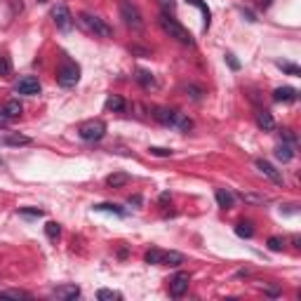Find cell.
<instances>
[{
    "instance_id": "cell-1",
    "label": "cell",
    "mask_w": 301,
    "mask_h": 301,
    "mask_svg": "<svg viewBox=\"0 0 301 301\" xmlns=\"http://www.w3.org/2000/svg\"><path fill=\"white\" fill-rule=\"evenodd\" d=\"M158 24H160V28H163L165 33L170 35V38H174V40H179L181 45H193V38L191 33L186 31L181 24H179L177 19H172L167 12H163L160 17H158Z\"/></svg>"
},
{
    "instance_id": "cell-2",
    "label": "cell",
    "mask_w": 301,
    "mask_h": 301,
    "mask_svg": "<svg viewBox=\"0 0 301 301\" xmlns=\"http://www.w3.org/2000/svg\"><path fill=\"white\" fill-rule=\"evenodd\" d=\"M80 21L87 26V31H92V33L99 35V38H111V35H113V28H111L109 24L102 19V17H96V14L82 12L80 14Z\"/></svg>"
},
{
    "instance_id": "cell-3",
    "label": "cell",
    "mask_w": 301,
    "mask_h": 301,
    "mask_svg": "<svg viewBox=\"0 0 301 301\" xmlns=\"http://www.w3.org/2000/svg\"><path fill=\"white\" fill-rule=\"evenodd\" d=\"M78 134L85 141H99L106 134V123L104 120H87V123H82L78 127Z\"/></svg>"
},
{
    "instance_id": "cell-4",
    "label": "cell",
    "mask_w": 301,
    "mask_h": 301,
    "mask_svg": "<svg viewBox=\"0 0 301 301\" xmlns=\"http://www.w3.org/2000/svg\"><path fill=\"white\" fill-rule=\"evenodd\" d=\"M120 14H123L125 24H127L130 28H134V31H139V28L144 26L141 12L137 10V5H132L130 0H123V3H120Z\"/></svg>"
},
{
    "instance_id": "cell-5",
    "label": "cell",
    "mask_w": 301,
    "mask_h": 301,
    "mask_svg": "<svg viewBox=\"0 0 301 301\" xmlns=\"http://www.w3.org/2000/svg\"><path fill=\"white\" fill-rule=\"evenodd\" d=\"M57 80H59L62 87H75V82L80 80V69H78V64L66 62L62 69H59V73H57Z\"/></svg>"
},
{
    "instance_id": "cell-6",
    "label": "cell",
    "mask_w": 301,
    "mask_h": 301,
    "mask_svg": "<svg viewBox=\"0 0 301 301\" xmlns=\"http://www.w3.org/2000/svg\"><path fill=\"white\" fill-rule=\"evenodd\" d=\"M14 89H17V94L35 96V94H40V82H38V78H33V75H24V78L14 85Z\"/></svg>"
},
{
    "instance_id": "cell-7",
    "label": "cell",
    "mask_w": 301,
    "mask_h": 301,
    "mask_svg": "<svg viewBox=\"0 0 301 301\" xmlns=\"http://www.w3.org/2000/svg\"><path fill=\"white\" fill-rule=\"evenodd\" d=\"M52 19H55L57 28H62V31H69V28L73 26V17H71L66 5H57L55 10H52Z\"/></svg>"
},
{
    "instance_id": "cell-8",
    "label": "cell",
    "mask_w": 301,
    "mask_h": 301,
    "mask_svg": "<svg viewBox=\"0 0 301 301\" xmlns=\"http://www.w3.org/2000/svg\"><path fill=\"white\" fill-rule=\"evenodd\" d=\"M188 282H191V275L188 273H177L170 280V294L172 296H184L188 292Z\"/></svg>"
},
{
    "instance_id": "cell-9",
    "label": "cell",
    "mask_w": 301,
    "mask_h": 301,
    "mask_svg": "<svg viewBox=\"0 0 301 301\" xmlns=\"http://www.w3.org/2000/svg\"><path fill=\"white\" fill-rule=\"evenodd\" d=\"M257 167H259V172L264 174V177H268L273 184H285V179H282V174L278 170H275V165H271L268 160H257Z\"/></svg>"
},
{
    "instance_id": "cell-10",
    "label": "cell",
    "mask_w": 301,
    "mask_h": 301,
    "mask_svg": "<svg viewBox=\"0 0 301 301\" xmlns=\"http://www.w3.org/2000/svg\"><path fill=\"white\" fill-rule=\"evenodd\" d=\"M153 118L158 123L167 125V127H174L177 125V118H179V111H172V109H156L153 111Z\"/></svg>"
},
{
    "instance_id": "cell-11",
    "label": "cell",
    "mask_w": 301,
    "mask_h": 301,
    "mask_svg": "<svg viewBox=\"0 0 301 301\" xmlns=\"http://www.w3.org/2000/svg\"><path fill=\"white\" fill-rule=\"evenodd\" d=\"M55 296L57 299H64V301L78 299V296H80V287H78V285H62V287L55 289Z\"/></svg>"
},
{
    "instance_id": "cell-12",
    "label": "cell",
    "mask_w": 301,
    "mask_h": 301,
    "mask_svg": "<svg viewBox=\"0 0 301 301\" xmlns=\"http://www.w3.org/2000/svg\"><path fill=\"white\" fill-rule=\"evenodd\" d=\"M273 99L275 102H296V89L294 87H275Z\"/></svg>"
},
{
    "instance_id": "cell-13",
    "label": "cell",
    "mask_w": 301,
    "mask_h": 301,
    "mask_svg": "<svg viewBox=\"0 0 301 301\" xmlns=\"http://www.w3.org/2000/svg\"><path fill=\"white\" fill-rule=\"evenodd\" d=\"M217 203H219V207H224V210H231L233 203H235V195H233L231 191H224V188H217Z\"/></svg>"
},
{
    "instance_id": "cell-14",
    "label": "cell",
    "mask_w": 301,
    "mask_h": 301,
    "mask_svg": "<svg viewBox=\"0 0 301 301\" xmlns=\"http://www.w3.org/2000/svg\"><path fill=\"white\" fill-rule=\"evenodd\" d=\"M257 125H259L261 130H266V132L275 130V120H273V116H271L268 111H259V113H257Z\"/></svg>"
},
{
    "instance_id": "cell-15",
    "label": "cell",
    "mask_w": 301,
    "mask_h": 301,
    "mask_svg": "<svg viewBox=\"0 0 301 301\" xmlns=\"http://www.w3.org/2000/svg\"><path fill=\"white\" fill-rule=\"evenodd\" d=\"M275 158L280 160V163H289L292 158H294V146L292 144H280L275 148Z\"/></svg>"
},
{
    "instance_id": "cell-16",
    "label": "cell",
    "mask_w": 301,
    "mask_h": 301,
    "mask_svg": "<svg viewBox=\"0 0 301 301\" xmlns=\"http://www.w3.org/2000/svg\"><path fill=\"white\" fill-rule=\"evenodd\" d=\"M0 111H3V113H5V116L10 118V120H12V118H19V116H21V111H24V109H21V104L17 102V99H10V102H7Z\"/></svg>"
},
{
    "instance_id": "cell-17",
    "label": "cell",
    "mask_w": 301,
    "mask_h": 301,
    "mask_svg": "<svg viewBox=\"0 0 301 301\" xmlns=\"http://www.w3.org/2000/svg\"><path fill=\"white\" fill-rule=\"evenodd\" d=\"M0 141L7 144V146H26V144H31V139L21 137V134H5V137H0Z\"/></svg>"
},
{
    "instance_id": "cell-18",
    "label": "cell",
    "mask_w": 301,
    "mask_h": 301,
    "mask_svg": "<svg viewBox=\"0 0 301 301\" xmlns=\"http://www.w3.org/2000/svg\"><path fill=\"white\" fill-rule=\"evenodd\" d=\"M137 80L141 82L146 89H156V87H158L156 78H153V73H148V71H141V69H139V71H137Z\"/></svg>"
},
{
    "instance_id": "cell-19",
    "label": "cell",
    "mask_w": 301,
    "mask_h": 301,
    "mask_svg": "<svg viewBox=\"0 0 301 301\" xmlns=\"http://www.w3.org/2000/svg\"><path fill=\"white\" fill-rule=\"evenodd\" d=\"M130 181V177L125 174V172H116V174H111L109 179H106V184L111 186V188H120V186H125Z\"/></svg>"
},
{
    "instance_id": "cell-20",
    "label": "cell",
    "mask_w": 301,
    "mask_h": 301,
    "mask_svg": "<svg viewBox=\"0 0 301 301\" xmlns=\"http://www.w3.org/2000/svg\"><path fill=\"white\" fill-rule=\"evenodd\" d=\"M163 264H165V266H181V264H184V254L163 252Z\"/></svg>"
},
{
    "instance_id": "cell-21",
    "label": "cell",
    "mask_w": 301,
    "mask_h": 301,
    "mask_svg": "<svg viewBox=\"0 0 301 301\" xmlns=\"http://www.w3.org/2000/svg\"><path fill=\"white\" fill-rule=\"evenodd\" d=\"M125 109V102H123V96H118V94H111L109 99H106V111H123Z\"/></svg>"
},
{
    "instance_id": "cell-22",
    "label": "cell",
    "mask_w": 301,
    "mask_h": 301,
    "mask_svg": "<svg viewBox=\"0 0 301 301\" xmlns=\"http://www.w3.org/2000/svg\"><path fill=\"white\" fill-rule=\"evenodd\" d=\"M235 235H240V238H252V235H254V226L249 224V221H242V224L235 226Z\"/></svg>"
},
{
    "instance_id": "cell-23",
    "label": "cell",
    "mask_w": 301,
    "mask_h": 301,
    "mask_svg": "<svg viewBox=\"0 0 301 301\" xmlns=\"http://www.w3.org/2000/svg\"><path fill=\"white\" fill-rule=\"evenodd\" d=\"M45 235H47L49 240L59 238V235H62V228H59V224H57V221H47V224H45Z\"/></svg>"
},
{
    "instance_id": "cell-24",
    "label": "cell",
    "mask_w": 301,
    "mask_h": 301,
    "mask_svg": "<svg viewBox=\"0 0 301 301\" xmlns=\"http://www.w3.org/2000/svg\"><path fill=\"white\" fill-rule=\"evenodd\" d=\"M0 299H31V294L21 292V289H7V292L0 294Z\"/></svg>"
},
{
    "instance_id": "cell-25",
    "label": "cell",
    "mask_w": 301,
    "mask_h": 301,
    "mask_svg": "<svg viewBox=\"0 0 301 301\" xmlns=\"http://www.w3.org/2000/svg\"><path fill=\"white\" fill-rule=\"evenodd\" d=\"M96 299L99 301H118L120 299V294L113 292V289H99V292H96Z\"/></svg>"
},
{
    "instance_id": "cell-26",
    "label": "cell",
    "mask_w": 301,
    "mask_h": 301,
    "mask_svg": "<svg viewBox=\"0 0 301 301\" xmlns=\"http://www.w3.org/2000/svg\"><path fill=\"white\" fill-rule=\"evenodd\" d=\"M144 259H146V264H163V252L153 247V249H148V252H146Z\"/></svg>"
},
{
    "instance_id": "cell-27",
    "label": "cell",
    "mask_w": 301,
    "mask_h": 301,
    "mask_svg": "<svg viewBox=\"0 0 301 301\" xmlns=\"http://www.w3.org/2000/svg\"><path fill=\"white\" fill-rule=\"evenodd\" d=\"M268 249H271V252H282V249H285V240L278 238V235L268 238Z\"/></svg>"
},
{
    "instance_id": "cell-28",
    "label": "cell",
    "mask_w": 301,
    "mask_h": 301,
    "mask_svg": "<svg viewBox=\"0 0 301 301\" xmlns=\"http://www.w3.org/2000/svg\"><path fill=\"white\" fill-rule=\"evenodd\" d=\"M188 3H193V5H195L200 12H203V17H205V28L210 26V17H212V14H210V10H207L205 3H203V0H188Z\"/></svg>"
},
{
    "instance_id": "cell-29",
    "label": "cell",
    "mask_w": 301,
    "mask_h": 301,
    "mask_svg": "<svg viewBox=\"0 0 301 301\" xmlns=\"http://www.w3.org/2000/svg\"><path fill=\"white\" fill-rule=\"evenodd\" d=\"M278 69H282L285 73H289V75H299L301 73L299 66H296V64H289V62H278Z\"/></svg>"
},
{
    "instance_id": "cell-30",
    "label": "cell",
    "mask_w": 301,
    "mask_h": 301,
    "mask_svg": "<svg viewBox=\"0 0 301 301\" xmlns=\"http://www.w3.org/2000/svg\"><path fill=\"white\" fill-rule=\"evenodd\" d=\"M12 73V62H10V57H0V75H10Z\"/></svg>"
},
{
    "instance_id": "cell-31",
    "label": "cell",
    "mask_w": 301,
    "mask_h": 301,
    "mask_svg": "<svg viewBox=\"0 0 301 301\" xmlns=\"http://www.w3.org/2000/svg\"><path fill=\"white\" fill-rule=\"evenodd\" d=\"M94 210H99V212H116V214H125L123 210L118 205H111V203H102V205H96Z\"/></svg>"
},
{
    "instance_id": "cell-32",
    "label": "cell",
    "mask_w": 301,
    "mask_h": 301,
    "mask_svg": "<svg viewBox=\"0 0 301 301\" xmlns=\"http://www.w3.org/2000/svg\"><path fill=\"white\" fill-rule=\"evenodd\" d=\"M19 214H24V217H42V210H38V207H21Z\"/></svg>"
},
{
    "instance_id": "cell-33",
    "label": "cell",
    "mask_w": 301,
    "mask_h": 301,
    "mask_svg": "<svg viewBox=\"0 0 301 301\" xmlns=\"http://www.w3.org/2000/svg\"><path fill=\"white\" fill-rule=\"evenodd\" d=\"M240 198L247 200V203H266V198H264V195H252V193H242Z\"/></svg>"
},
{
    "instance_id": "cell-34",
    "label": "cell",
    "mask_w": 301,
    "mask_h": 301,
    "mask_svg": "<svg viewBox=\"0 0 301 301\" xmlns=\"http://www.w3.org/2000/svg\"><path fill=\"white\" fill-rule=\"evenodd\" d=\"M186 92H188L193 99H203V94H205V92H203L200 87H195V85H188V87H186Z\"/></svg>"
},
{
    "instance_id": "cell-35",
    "label": "cell",
    "mask_w": 301,
    "mask_h": 301,
    "mask_svg": "<svg viewBox=\"0 0 301 301\" xmlns=\"http://www.w3.org/2000/svg\"><path fill=\"white\" fill-rule=\"evenodd\" d=\"M150 153H153V156H160V158L172 156V150H170V148H160V146H150Z\"/></svg>"
},
{
    "instance_id": "cell-36",
    "label": "cell",
    "mask_w": 301,
    "mask_h": 301,
    "mask_svg": "<svg viewBox=\"0 0 301 301\" xmlns=\"http://www.w3.org/2000/svg\"><path fill=\"white\" fill-rule=\"evenodd\" d=\"M226 62H228V66H231L233 71H238V69H240V62L235 59V55H231V52H226Z\"/></svg>"
},
{
    "instance_id": "cell-37",
    "label": "cell",
    "mask_w": 301,
    "mask_h": 301,
    "mask_svg": "<svg viewBox=\"0 0 301 301\" xmlns=\"http://www.w3.org/2000/svg\"><path fill=\"white\" fill-rule=\"evenodd\" d=\"M282 132H285V141H287V144H292V146H294V144H296V137H294V134H292V130H282Z\"/></svg>"
},
{
    "instance_id": "cell-38",
    "label": "cell",
    "mask_w": 301,
    "mask_h": 301,
    "mask_svg": "<svg viewBox=\"0 0 301 301\" xmlns=\"http://www.w3.org/2000/svg\"><path fill=\"white\" fill-rule=\"evenodd\" d=\"M130 205H141V198H139V195H134V198H130Z\"/></svg>"
},
{
    "instance_id": "cell-39",
    "label": "cell",
    "mask_w": 301,
    "mask_h": 301,
    "mask_svg": "<svg viewBox=\"0 0 301 301\" xmlns=\"http://www.w3.org/2000/svg\"><path fill=\"white\" fill-rule=\"evenodd\" d=\"M5 123H10V118H7L5 113H3V111H0V125H5Z\"/></svg>"
},
{
    "instance_id": "cell-40",
    "label": "cell",
    "mask_w": 301,
    "mask_h": 301,
    "mask_svg": "<svg viewBox=\"0 0 301 301\" xmlns=\"http://www.w3.org/2000/svg\"><path fill=\"white\" fill-rule=\"evenodd\" d=\"M160 3H163L165 7H170V10H172V7H174V0H160Z\"/></svg>"
},
{
    "instance_id": "cell-41",
    "label": "cell",
    "mask_w": 301,
    "mask_h": 301,
    "mask_svg": "<svg viewBox=\"0 0 301 301\" xmlns=\"http://www.w3.org/2000/svg\"><path fill=\"white\" fill-rule=\"evenodd\" d=\"M271 5V0H261V7H268Z\"/></svg>"
},
{
    "instance_id": "cell-42",
    "label": "cell",
    "mask_w": 301,
    "mask_h": 301,
    "mask_svg": "<svg viewBox=\"0 0 301 301\" xmlns=\"http://www.w3.org/2000/svg\"><path fill=\"white\" fill-rule=\"evenodd\" d=\"M38 3H47V0H38Z\"/></svg>"
}]
</instances>
